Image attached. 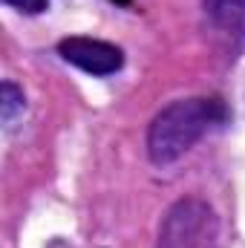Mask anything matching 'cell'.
Instances as JSON below:
<instances>
[{"instance_id":"cell-1","label":"cell","mask_w":245,"mask_h":248,"mask_svg":"<svg viewBox=\"0 0 245 248\" xmlns=\"http://www.w3.org/2000/svg\"><path fill=\"white\" fill-rule=\"evenodd\" d=\"M225 122V104L219 98H179L159 110L147 127V156L156 168L179 162L184 153Z\"/></svg>"},{"instance_id":"cell-2","label":"cell","mask_w":245,"mask_h":248,"mask_svg":"<svg viewBox=\"0 0 245 248\" xmlns=\"http://www.w3.org/2000/svg\"><path fill=\"white\" fill-rule=\"evenodd\" d=\"M219 219L199 196H184L168 208L159 225L156 248H216Z\"/></svg>"},{"instance_id":"cell-3","label":"cell","mask_w":245,"mask_h":248,"mask_svg":"<svg viewBox=\"0 0 245 248\" xmlns=\"http://www.w3.org/2000/svg\"><path fill=\"white\" fill-rule=\"evenodd\" d=\"M58 55L66 63L78 66L81 72L87 75H113L124 66V52L116 44H107V41H98V38H87V35H72V38H63L58 44Z\"/></svg>"},{"instance_id":"cell-4","label":"cell","mask_w":245,"mask_h":248,"mask_svg":"<svg viewBox=\"0 0 245 248\" xmlns=\"http://www.w3.org/2000/svg\"><path fill=\"white\" fill-rule=\"evenodd\" d=\"M208 20L237 46L245 44V0H205Z\"/></svg>"},{"instance_id":"cell-5","label":"cell","mask_w":245,"mask_h":248,"mask_svg":"<svg viewBox=\"0 0 245 248\" xmlns=\"http://www.w3.org/2000/svg\"><path fill=\"white\" fill-rule=\"evenodd\" d=\"M23 107H26L23 90L15 81H3V87H0V119H3V124H12L17 113H23Z\"/></svg>"},{"instance_id":"cell-6","label":"cell","mask_w":245,"mask_h":248,"mask_svg":"<svg viewBox=\"0 0 245 248\" xmlns=\"http://www.w3.org/2000/svg\"><path fill=\"white\" fill-rule=\"evenodd\" d=\"M3 3L17 9V12H23V15H38V12H44L49 6V0H3Z\"/></svg>"}]
</instances>
